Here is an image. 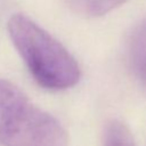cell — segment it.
<instances>
[{
    "instance_id": "1",
    "label": "cell",
    "mask_w": 146,
    "mask_h": 146,
    "mask_svg": "<svg viewBox=\"0 0 146 146\" xmlns=\"http://www.w3.org/2000/svg\"><path fill=\"white\" fill-rule=\"evenodd\" d=\"M7 29L16 50L39 86L48 90H64L79 82L81 71L78 62L30 17L13 15Z\"/></svg>"
},
{
    "instance_id": "5",
    "label": "cell",
    "mask_w": 146,
    "mask_h": 146,
    "mask_svg": "<svg viewBox=\"0 0 146 146\" xmlns=\"http://www.w3.org/2000/svg\"><path fill=\"white\" fill-rule=\"evenodd\" d=\"M103 146H137L129 128L120 120L106 123L103 135Z\"/></svg>"
},
{
    "instance_id": "2",
    "label": "cell",
    "mask_w": 146,
    "mask_h": 146,
    "mask_svg": "<svg viewBox=\"0 0 146 146\" xmlns=\"http://www.w3.org/2000/svg\"><path fill=\"white\" fill-rule=\"evenodd\" d=\"M0 146H68V136L56 117L0 79Z\"/></svg>"
},
{
    "instance_id": "3",
    "label": "cell",
    "mask_w": 146,
    "mask_h": 146,
    "mask_svg": "<svg viewBox=\"0 0 146 146\" xmlns=\"http://www.w3.org/2000/svg\"><path fill=\"white\" fill-rule=\"evenodd\" d=\"M128 59L136 78L146 89V19L141 21L129 36Z\"/></svg>"
},
{
    "instance_id": "4",
    "label": "cell",
    "mask_w": 146,
    "mask_h": 146,
    "mask_svg": "<svg viewBox=\"0 0 146 146\" xmlns=\"http://www.w3.org/2000/svg\"><path fill=\"white\" fill-rule=\"evenodd\" d=\"M70 7L76 13L89 16L97 17L107 14L108 11L117 8L127 0H66Z\"/></svg>"
}]
</instances>
